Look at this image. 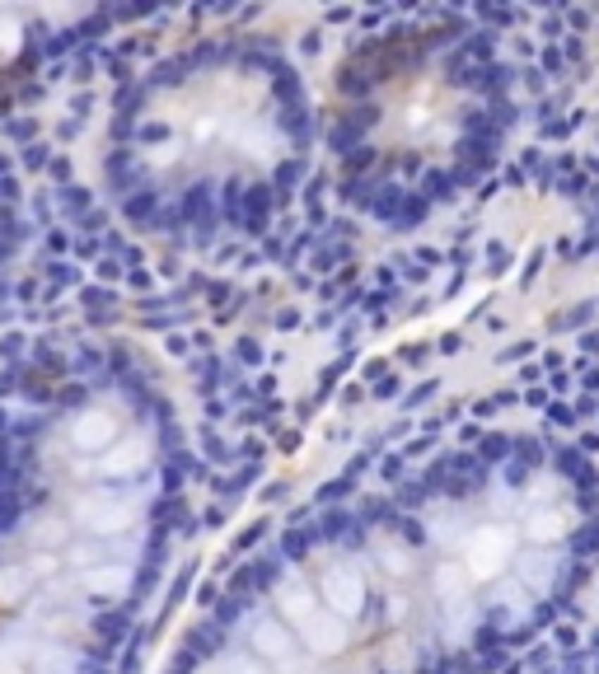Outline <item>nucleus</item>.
<instances>
[{"label":"nucleus","mask_w":599,"mask_h":674,"mask_svg":"<svg viewBox=\"0 0 599 674\" xmlns=\"http://www.w3.org/2000/svg\"><path fill=\"white\" fill-rule=\"evenodd\" d=\"M581 520L572 478L520 450L314 506L225 576L159 674H464L548 609Z\"/></svg>","instance_id":"1"},{"label":"nucleus","mask_w":599,"mask_h":674,"mask_svg":"<svg viewBox=\"0 0 599 674\" xmlns=\"http://www.w3.org/2000/svg\"><path fill=\"white\" fill-rule=\"evenodd\" d=\"M187 450L131 337L0 351V674H122L187 515Z\"/></svg>","instance_id":"2"},{"label":"nucleus","mask_w":599,"mask_h":674,"mask_svg":"<svg viewBox=\"0 0 599 674\" xmlns=\"http://www.w3.org/2000/svg\"><path fill=\"white\" fill-rule=\"evenodd\" d=\"M314 155L319 104L295 56L262 33H206L113 94L99 183L136 234L211 248L281 221Z\"/></svg>","instance_id":"3"},{"label":"nucleus","mask_w":599,"mask_h":674,"mask_svg":"<svg viewBox=\"0 0 599 674\" xmlns=\"http://www.w3.org/2000/svg\"><path fill=\"white\" fill-rule=\"evenodd\" d=\"M492 80L455 28H393L365 38L333 71L319 141L342 197L384 225L445 202L482 155Z\"/></svg>","instance_id":"4"},{"label":"nucleus","mask_w":599,"mask_h":674,"mask_svg":"<svg viewBox=\"0 0 599 674\" xmlns=\"http://www.w3.org/2000/svg\"><path fill=\"white\" fill-rule=\"evenodd\" d=\"M118 24L108 10H56V5H0V99L28 90L42 71H52L61 56Z\"/></svg>","instance_id":"5"},{"label":"nucleus","mask_w":599,"mask_h":674,"mask_svg":"<svg viewBox=\"0 0 599 674\" xmlns=\"http://www.w3.org/2000/svg\"><path fill=\"white\" fill-rule=\"evenodd\" d=\"M28 248V211H24V188L14 178V168L0 159V319L14 300L19 267H24Z\"/></svg>","instance_id":"6"}]
</instances>
